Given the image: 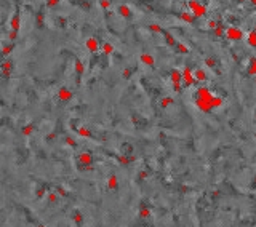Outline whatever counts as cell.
Instances as JSON below:
<instances>
[{
	"mask_svg": "<svg viewBox=\"0 0 256 227\" xmlns=\"http://www.w3.org/2000/svg\"><path fill=\"white\" fill-rule=\"evenodd\" d=\"M141 61L144 62V64L152 66V64H154V58L150 56V54H141Z\"/></svg>",
	"mask_w": 256,
	"mask_h": 227,
	"instance_id": "cell-7",
	"label": "cell"
},
{
	"mask_svg": "<svg viewBox=\"0 0 256 227\" xmlns=\"http://www.w3.org/2000/svg\"><path fill=\"white\" fill-rule=\"evenodd\" d=\"M194 78H195L197 82H205V80H207V75H205V72H203V70L197 69V70H194Z\"/></svg>",
	"mask_w": 256,
	"mask_h": 227,
	"instance_id": "cell-5",
	"label": "cell"
},
{
	"mask_svg": "<svg viewBox=\"0 0 256 227\" xmlns=\"http://www.w3.org/2000/svg\"><path fill=\"white\" fill-rule=\"evenodd\" d=\"M181 19L186 21V23H192V21H194V16L189 15V13H183V15H181Z\"/></svg>",
	"mask_w": 256,
	"mask_h": 227,
	"instance_id": "cell-11",
	"label": "cell"
},
{
	"mask_svg": "<svg viewBox=\"0 0 256 227\" xmlns=\"http://www.w3.org/2000/svg\"><path fill=\"white\" fill-rule=\"evenodd\" d=\"M171 102V99L170 98H165V99H162V106H168Z\"/></svg>",
	"mask_w": 256,
	"mask_h": 227,
	"instance_id": "cell-15",
	"label": "cell"
},
{
	"mask_svg": "<svg viewBox=\"0 0 256 227\" xmlns=\"http://www.w3.org/2000/svg\"><path fill=\"white\" fill-rule=\"evenodd\" d=\"M163 35H165V40H167V43L170 45V46H176V43H178V42L175 40V37L171 35V34H168V32H165V31H163Z\"/></svg>",
	"mask_w": 256,
	"mask_h": 227,
	"instance_id": "cell-6",
	"label": "cell"
},
{
	"mask_svg": "<svg viewBox=\"0 0 256 227\" xmlns=\"http://www.w3.org/2000/svg\"><path fill=\"white\" fill-rule=\"evenodd\" d=\"M189 8L194 13V18H200L207 13V8H205L203 5H200L199 2H195V0H191V2H189Z\"/></svg>",
	"mask_w": 256,
	"mask_h": 227,
	"instance_id": "cell-1",
	"label": "cell"
},
{
	"mask_svg": "<svg viewBox=\"0 0 256 227\" xmlns=\"http://www.w3.org/2000/svg\"><path fill=\"white\" fill-rule=\"evenodd\" d=\"M207 64H208V66H215V61H213L211 58H208V59H207Z\"/></svg>",
	"mask_w": 256,
	"mask_h": 227,
	"instance_id": "cell-16",
	"label": "cell"
},
{
	"mask_svg": "<svg viewBox=\"0 0 256 227\" xmlns=\"http://www.w3.org/2000/svg\"><path fill=\"white\" fill-rule=\"evenodd\" d=\"M248 43L251 45V46H256V32L248 34Z\"/></svg>",
	"mask_w": 256,
	"mask_h": 227,
	"instance_id": "cell-9",
	"label": "cell"
},
{
	"mask_svg": "<svg viewBox=\"0 0 256 227\" xmlns=\"http://www.w3.org/2000/svg\"><path fill=\"white\" fill-rule=\"evenodd\" d=\"M251 3H253V5H256V0H251Z\"/></svg>",
	"mask_w": 256,
	"mask_h": 227,
	"instance_id": "cell-17",
	"label": "cell"
},
{
	"mask_svg": "<svg viewBox=\"0 0 256 227\" xmlns=\"http://www.w3.org/2000/svg\"><path fill=\"white\" fill-rule=\"evenodd\" d=\"M250 62H251V64H250V67H248V72L251 74V75H256V58H253Z\"/></svg>",
	"mask_w": 256,
	"mask_h": 227,
	"instance_id": "cell-8",
	"label": "cell"
},
{
	"mask_svg": "<svg viewBox=\"0 0 256 227\" xmlns=\"http://www.w3.org/2000/svg\"><path fill=\"white\" fill-rule=\"evenodd\" d=\"M226 37L231 38V40H240L242 38V31L240 29H235V27H229L226 31Z\"/></svg>",
	"mask_w": 256,
	"mask_h": 227,
	"instance_id": "cell-3",
	"label": "cell"
},
{
	"mask_svg": "<svg viewBox=\"0 0 256 227\" xmlns=\"http://www.w3.org/2000/svg\"><path fill=\"white\" fill-rule=\"evenodd\" d=\"M149 27H150V31H152V32H159V34H163V29L160 27V26H157V24H150Z\"/></svg>",
	"mask_w": 256,
	"mask_h": 227,
	"instance_id": "cell-12",
	"label": "cell"
},
{
	"mask_svg": "<svg viewBox=\"0 0 256 227\" xmlns=\"http://www.w3.org/2000/svg\"><path fill=\"white\" fill-rule=\"evenodd\" d=\"M194 82H195V78H194V72H192L191 69H187V67H186V69L183 70V83H184L186 86H191Z\"/></svg>",
	"mask_w": 256,
	"mask_h": 227,
	"instance_id": "cell-2",
	"label": "cell"
},
{
	"mask_svg": "<svg viewBox=\"0 0 256 227\" xmlns=\"http://www.w3.org/2000/svg\"><path fill=\"white\" fill-rule=\"evenodd\" d=\"M112 45H109V43H106L104 45V53H107V54H109V53H112Z\"/></svg>",
	"mask_w": 256,
	"mask_h": 227,
	"instance_id": "cell-14",
	"label": "cell"
},
{
	"mask_svg": "<svg viewBox=\"0 0 256 227\" xmlns=\"http://www.w3.org/2000/svg\"><path fill=\"white\" fill-rule=\"evenodd\" d=\"M176 48H178L179 53H187V51H189L187 46H186V45H183V43H176Z\"/></svg>",
	"mask_w": 256,
	"mask_h": 227,
	"instance_id": "cell-13",
	"label": "cell"
},
{
	"mask_svg": "<svg viewBox=\"0 0 256 227\" xmlns=\"http://www.w3.org/2000/svg\"><path fill=\"white\" fill-rule=\"evenodd\" d=\"M171 82L173 83H181L183 82V74L179 70H171Z\"/></svg>",
	"mask_w": 256,
	"mask_h": 227,
	"instance_id": "cell-4",
	"label": "cell"
},
{
	"mask_svg": "<svg viewBox=\"0 0 256 227\" xmlns=\"http://www.w3.org/2000/svg\"><path fill=\"white\" fill-rule=\"evenodd\" d=\"M118 11H120V15H122V16H125V18H128V16L131 15V13H130V8H128V7H123V5L118 8Z\"/></svg>",
	"mask_w": 256,
	"mask_h": 227,
	"instance_id": "cell-10",
	"label": "cell"
}]
</instances>
